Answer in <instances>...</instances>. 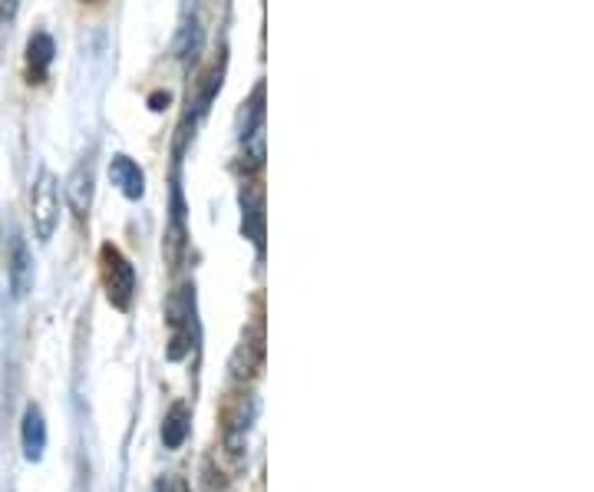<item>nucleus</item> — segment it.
I'll return each mask as SVG.
<instances>
[{"mask_svg":"<svg viewBox=\"0 0 594 492\" xmlns=\"http://www.w3.org/2000/svg\"><path fill=\"white\" fill-rule=\"evenodd\" d=\"M100 265H103V284H107L110 304L120 308V311H130V304L136 298V271H133V265L113 245L100 248Z\"/></svg>","mask_w":594,"mask_h":492,"instance_id":"nucleus-1","label":"nucleus"},{"mask_svg":"<svg viewBox=\"0 0 594 492\" xmlns=\"http://www.w3.org/2000/svg\"><path fill=\"white\" fill-rule=\"evenodd\" d=\"M31 222H34V235L37 242H51L57 225H60V192H57V179L44 169L34 182L31 192Z\"/></svg>","mask_w":594,"mask_h":492,"instance_id":"nucleus-2","label":"nucleus"},{"mask_svg":"<svg viewBox=\"0 0 594 492\" xmlns=\"http://www.w3.org/2000/svg\"><path fill=\"white\" fill-rule=\"evenodd\" d=\"M169 327H172V347H169V360H182L189 354V340H192V317H195V288L182 284L172 298H169Z\"/></svg>","mask_w":594,"mask_h":492,"instance_id":"nucleus-3","label":"nucleus"},{"mask_svg":"<svg viewBox=\"0 0 594 492\" xmlns=\"http://www.w3.org/2000/svg\"><path fill=\"white\" fill-rule=\"evenodd\" d=\"M242 146H245L251 166L261 169V163H265V87H258V90L251 93V103H248V110H245Z\"/></svg>","mask_w":594,"mask_h":492,"instance_id":"nucleus-4","label":"nucleus"},{"mask_svg":"<svg viewBox=\"0 0 594 492\" xmlns=\"http://www.w3.org/2000/svg\"><path fill=\"white\" fill-rule=\"evenodd\" d=\"M93 182H97L93 159H83V163L74 169L70 182H67V199H70V205H74L77 215H87V212H90V205H93Z\"/></svg>","mask_w":594,"mask_h":492,"instance_id":"nucleus-5","label":"nucleus"},{"mask_svg":"<svg viewBox=\"0 0 594 492\" xmlns=\"http://www.w3.org/2000/svg\"><path fill=\"white\" fill-rule=\"evenodd\" d=\"M242 228H245V238H251L255 248L265 251V199H261V192H251V189L242 192Z\"/></svg>","mask_w":594,"mask_h":492,"instance_id":"nucleus-6","label":"nucleus"},{"mask_svg":"<svg viewBox=\"0 0 594 492\" xmlns=\"http://www.w3.org/2000/svg\"><path fill=\"white\" fill-rule=\"evenodd\" d=\"M8 278H11V291L14 298H24L31 291L34 281V265H31V251L24 238H14L11 245V258H8Z\"/></svg>","mask_w":594,"mask_h":492,"instance_id":"nucleus-7","label":"nucleus"},{"mask_svg":"<svg viewBox=\"0 0 594 492\" xmlns=\"http://www.w3.org/2000/svg\"><path fill=\"white\" fill-rule=\"evenodd\" d=\"M54 54H57V47H54V37L51 34H34L31 37V44H27V70H31V83H44L47 80V70H51V64H54Z\"/></svg>","mask_w":594,"mask_h":492,"instance_id":"nucleus-8","label":"nucleus"},{"mask_svg":"<svg viewBox=\"0 0 594 492\" xmlns=\"http://www.w3.org/2000/svg\"><path fill=\"white\" fill-rule=\"evenodd\" d=\"M110 176H113V182L123 189L126 199H143V192H146V176H143V169H139L130 156H116L113 166H110Z\"/></svg>","mask_w":594,"mask_h":492,"instance_id":"nucleus-9","label":"nucleus"},{"mask_svg":"<svg viewBox=\"0 0 594 492\" xmlns=\"http://www.w3.org/2000/svg\"><path fill=\"white\" fill-rule=\"evenodd\" d=\"M24 456L31 459V462H37L41 456H44V449H47V423H44V413H41V406H27V413H24Z\"/></svg>","mask_w":594,"mask_h":492,"instance_id":"nucleus-10","label":"nucleus"},{"mask_svg":"<svg viewBox=\"0 0 594 492\" xmlns=\"http://www.w3.org/2000/svg\"><path fill=\"white\" fill-rule=\"evenodd\" d=\"M189 423H192V413L186 403H172L169 413H166V423H162V443L169 449H179L189 436Z\"/></svg>","mask_w":594,"mask_h":492,"instance_id":"nucleus-11","label":"nucleus"},{"mask_svg":"<svg viewBox=\"0 0 594 492\" xmlns=\"http://www.w3.org/2000/svg\"><path fill=\"white\" fill-rule=\"evenodd\" d=\"M18 11H21V0H0V21L4 24H11L18 18Z\"/></svg>","mask_w":594,"mask_h":492,"instance_id":"nucleus-12","label":"nucleus"},{"mask_svg":"<svg viewBox=\"0 0 594 492\" xmlns=\"http://www.w3.org/2000/svg\"><path fill=\"white\" fill-rule=\"evenodd\" d=\"M162 103H169V97H153V110H162Z\"/></svg>","mask_w":594,"mask_h":492,"instance_id":"nucleus-13","label":"nucleus"},{"mask_svg":"<svg viewBox=\"0 0 594 492\" xmlns=\"http://www.w3.org/2000/svg\"><path fill=\"white\" fill-rule=\"evenodd\" d=\"M156 492H172V489H169L166 482H159V485H156Z\"/></svg>","mask_w":594,"mask_h":492,"instance_id":"nucleus-14","label":"nucleus"}]
</instances>
